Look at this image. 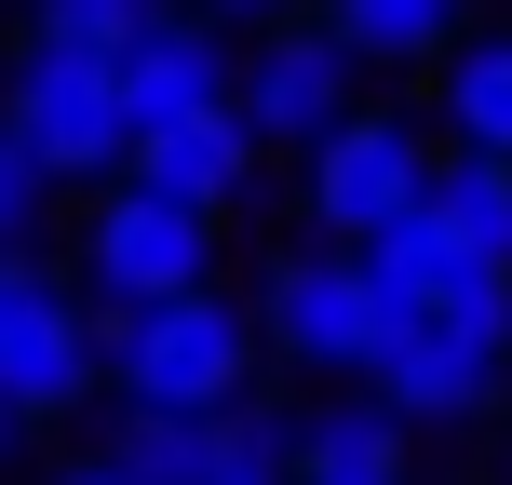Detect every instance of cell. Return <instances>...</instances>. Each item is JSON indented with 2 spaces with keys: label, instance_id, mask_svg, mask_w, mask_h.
I'll use <instances>...</instances> for the list:
<instances>
[{
  "label": "cell",
  "instance_id": "6da1fadb",
  "mask_svg": "<svg viewBox=\"0 0 512 485\" xmlns=\"http://www.w3.org/2000/svg\"><path fill=\"white\" fill-rule=\"evenodd\" d=\"M243 378H256V310H230L216 283L149 297V310H108V391H122V405L216 418V405H243Z\"/></svg>",
  "mask_w": 512,
  "mask_h": 485
},
{
  "label": "cell",
  "instance_id": "8fae6325",
  "mask_svg": "<svg viewBox=\"0 0 512 485\" xmlns=\"http://www.w3.org/2000/svg\"><path fill=\"white\" fill-rule=\"evenodd\" d=\"M256 135H243V108H189V122H162V135H135V162L122 176H149V189H176V203H230V189H256Z\"/></svg>",
  "mask_w": 512,
  "mask_h": 485
},
{
  "label": "cell",
  "instance_id": "e0dca14e",
  "mask_svg": "<svg viewBox=\"0 0 512 485\" xmlns=\"http://www.w3.org/2000/svg\"><path fill=\"white\" fill-rule=\"evenodd\" d=\"M162 14H176V0H41V27H27V41H68V54H135Z\"/></svg>",
  "mask_w": 512,
  "mask_h": 485
},
{
  "label": "cell",
  "instance_id": "52a82bcc",
  "mask_svg": "<svg viewBox=\"0 0 512 485\" xmlns=\"http://www.w3.org/2000/svg\"><path fill=\"white\" fill-rule=\"evenodd\" d=\"M351 81H364V54L337 41V27H256V68L230 81V108H243V135L256 149H324L337 122H351Z\"/></svg>",
  "mask_w": 512,
  "mask_h": 485
},
{
  "label": "cell",
  "instance_id": "4fadbf2b",
  "mask_svg": "<svg viewBox=\"0 0 512 485\" xmlns=\"http://www.w3.org/2000/svg\"><path fill=\"white\" fill-rule=\"evenodd\" d=\"M432 95H445V149H499V162H512V27L445 41Z\"/></svg>",
  "mask_w": 512,
  "mask_h": 485
},
{
  "label": "cell",
  "instance_id": "d6986e66",
  "mask_svg": "<svg viewBox=\"0 0 512 485\" xmlns=\"http://www.w3.org/2000/svg\"><path fill=\"white\" fill-rule=\"evenodd\" d=\"M216 27H270V14H297V0H203Z\"/></svg>",
  "mask_w": 512,
  "mask_h": 485
},
{
  "label": "cell",
  "instance_id": "44dd1931",
  "mask_svg": "<svg viewBox=\"0 0 512 485\" xmlns=\"http://www.w3.org/2000/svg\"><path fill=\"white\" fill-rule=\"evenodd\" d=\"M14 432H27V418H14V405H0V472H14Z\"/></svg>",
  "mask_w": 512,
  "mask_h": 485
},
{
  "label": "cell",
  "instance_id": "9a60e30c",
  "mask_svg": "<svg viewBox=\"0 0 512 485\" xmlns=\"http://www.w3.org/2000/svg\"><path fill=\"white\" fill-rule=\"evenodd\" d=\"M378 472H405V418H391V405L297 418V485H378Z\"/></svg>",
  "mask_w": 512,
  "mask_h": 485
},
{
  "label": "cell",
  "instance_id": "ac0fdd59",
  "mask_svg": "<svg viewBox=\"0 0 512 485\" xmlns=\"http://www.w3.org/2000/svg\"><path fill=\"white\" fill-rule=\"evenodd\" d=\"M41 189H54V176H41V149H27V135L0 122V256H14L27 230H41Z\"/></svg>",
  "mask_w": 512,
  "mask_h": 485
},
{
  "label": "cell",
  "instance_id": "7c38bea8",
  "mask_svg": "<svg viewBox=\"0 0 512 485\" xmlns=\"http://www.w3.org/2000/svg\"><path fill=\"white\" fill-rule=\"evenodd\" d=\"M135 485H216L243 459V405H216V418H176V405H122V445H108Z\"/></svg>",
  "mask_w": 512,
  "mask_h": 485
},
{
  "label": "cell",
  "instance_id": "ba28073f",
  "mask_svg": "<svg viewBox=\"0 0 512 485\" xmlns=\"http://www.w3.org/2000/svg\"><path fill=\"white\" fill-rule=\"evenodd\" d=\"M95 378H108V324L81 297H54V283H14V310H0V405L68 418V405H95Z\"/></svg>",
  "mask_w": 512,
  "mask_h": 485
},
{
  "label": "cell",
  "instance_id": "2e32d148",
  "mask_svg": "<svg viewBox=\"0 0 512 485\" xmlns=\"http://www.w3.org/2000/svg\"><path fill=\"white\" fill-rule=\"evenodd\" d=\"M432 203L459 216L486 256H512V162H499V149H445V162H432Z\"/></svg>",
  "mask_w": 512,
  "mask_h": 485
},
{
  "label": "cell",
  "instance_id": "277c9868",
  "mask_svg": "<svg viewBox=\"0 0 512 485\" xmlns=\"http://www.w3.org/2000/svg\"><path fill=\"white\" fill-rule=\"evenodd\" d=\"M364 270H378L391 324H486V337H512V256H486L445 203L391 216V230L364 243Z\"/></svg>",
  "mask_w": 512,
  "mask_h": 485
},
{
  "label": "cell",
  "instance_id": "5b68a950",
  "mask_svg": "<svg viewBox=\"0 0 512 485\" xmlns=\"http://www.w3.org/2000/svg\"><path fill=\"white\" fill-rule=\"evenodd\" d=\"M378 337H391V297H378V270H364V243H297V256L270 270V351H283V364H310V378H364Z\"/></svg>",
  "mask_w": 512,
  "mask_h": 485
},
{
  "label": "cell",
  "instance_id": "ffe728a7",
  "mask_svg": "<svg viewBox=\"0 0 512 485\" xmlns=\"http://www.w3.org/2000/svg\"><path fill=\"white\" fill-rule=\"evenodd\" d=\"M41 485H135L122 459H68V472H41Z\"/></svg>",
  "mask_w": 512,
  "mask_h": 485
},
{
  "label": "cell",
  "instance_id": "7a4b0ae2",
  "mask_svg": "<svg viewBox=\"0 0 512 485\" xmlns=\"http://www.w3.org/2000/svg\"><path fill=\"white\" fill-rule=\"evenodd\" d=\"M0 122L41 149V176H122L135 162V108H122V54H68V41H27L14 54V95Z\"/></svg>",
  "mask_w": 512,
  "mask_h": 485
},
{
  "label": "cell",
  "instance_id": "8992f818",
  "mask_svg": "<svg viewBox=\"0 0 512 485\" xmlns=\"http://www.w3.org/2000/svg\"><path fill=\"white\" fill-rule=\"evenodd\" d=\"M432 203V135L391 122V108H351V122L310 149V230L324 243H378L391 216Z\"/></svg>",
  "mask_w": 512,
  "mask_h": 485
},
{
  "label": "cell",
  "instance_id": "30bf717a",
  "mask_svg": "<svg viewBox=\"0 0 512 485\" xmlns=\"http://www.w3.org/2000/svg\"><path fill=\"white\" fill-rule=\"evenodd\" d=\"M230 27L216 14H162L149 41L122 54V108H135V135H162V122H189V108H230Z\"/></svg>",
  "mask_w": 512,
  "mask_h": 485
},
{
  "label": "cell",
  "instance_id": "9c48e42d",
  "mask_svg": "<svg viewBox=\"0 0 512 485\" xmlns=\"http://www.w3.org/2000/svg\"><path fill=\"white\" fill-rule=\"evenodd\" d=\"M499 378H512V337H486V324H391L378 364H364V391H378L405 432L418 418H486Z\"/></svg>",
  "mask_w": 512,
  "mask_h": 485
},
{
  "label": "cell",
  "instance_id": "5bb4252c",
  "mask_svg": "<svg viewBox=\"0 0 512 485\" xmlns=\"http://www.w3.org/2000/svg\"><path fill=\"white\" fill-rule=\"evenodd\" d=\"M459 14H472V0H324V27L364 54V68H445Z\"/></svg>",
  "mask_w": 512,
  "mask_h": 485
},
{
  "label": "cell",
  "instance_id": "7402d4cb",
  "mask_svg": "<svg viewBox=\"0 0 512 485\" xmlns=\"http://www.w3.org/2000/svg\"><path fill=\"white\" fill-rule=\"evenodd\" d=\"M14 283H27V270H14V256H0V310H14Z\"/></svg>",
  "mask_w": 512,
  "mask_h": 485
},
{
  "label": "cell",
  "instance_id": "3957f363",
  "mask_svg": "<svg viewBox=\"0 0 512 485\" xmlns=\"http://www.w3.org/2000/svg\"><path fill=\"white\" fill-rule=\"evenodd\" d=\"M81 283L108 310L189 297V283H216V216L176 203V189H149V176H108V203L81 216Z\"/></svg>",
  "mask_w": 512,
  "mask_h": 485
},
{
  "label": "cell",
  "instance_id": "603a6c76",
  "mask_svg": "<svg viewBox=\"0 0 512 485\" xmlns=\"http://www.w3.org/2000/svg\"><path fill=\"white\" fill-rule=\"evenodd\" d=\"M378 485H405V472H378Z\"/></svg>",
  "mask_w": 512,
  "mask_h": 485
}]
</instances>
